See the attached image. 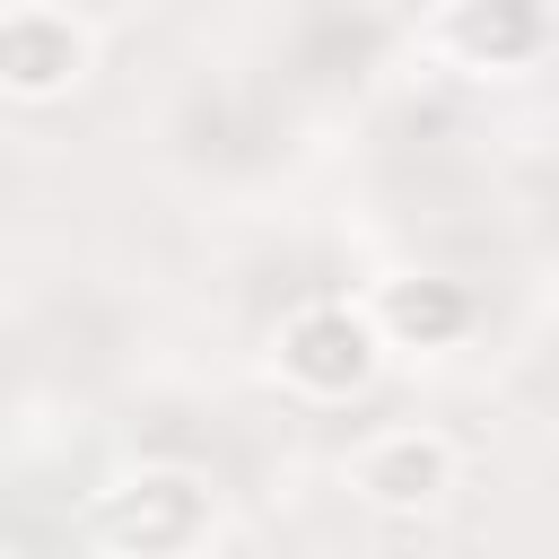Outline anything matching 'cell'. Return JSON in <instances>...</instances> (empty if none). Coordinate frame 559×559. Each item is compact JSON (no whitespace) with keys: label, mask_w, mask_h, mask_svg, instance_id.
<instances>
[{"label":"cell","mask_w":559,"mask_h":559,"mask_svg":"<svg viewBox=\"0 0 559 559\" xmlns=\"http://www.w3.org/2000/svg\"><path fill=\"white\" fill-rule=\"evenodd\" d=\"M288 114H297V96L280 79L210 70L166 114V157L183 175H201V183H253V175H271L288 157Z\"/></svg>","instance_id":"obj_1"},{"label":"cell","mask_w":559,"mask_h":559,"mask_svg":"<svg viewBox=\"0 0 559 559\" xmlns=\"http://www.w3.org/2000/svg\"><path fill=\"white\" fill-rule=\"evenodd\" d=\"M393 44H411V17H376V9H297L280 17V87L288 96H332L358 87Z\"/></svg>","instance_id":"obj_4"},{"label":"cell","mask_w":559,"mask_h":559,"mask_svg":"<svg viewBox=\"0 0 559 559\" xmlns=\"http://www.w3.org/2000/svg\"><path fill=\"white\" fill-rule=\"evenodd\" d=\"M96 61V26L70 9H0V87L26 105H52L87 79Z\"/></svg>","instance_id":"obj_6"},{"label":"cell","mask_w":559,"mask_h":559,"mask_svg":"<svg viewBox=\"0 0 559 559\" xmlns=\"http://www.w3.org/2000/svg\"><path fill=\"white\" fill-rule=\"evenodd\" d=\"M349 489H358L367 507H384V515H419V507H437V498L454 489V445H445L437 428H419V419L376 428V437H358V454H349Z\"/></svg>","instance_id":"obj_7"},{"label":"cell","mask_w":559,"mask_h":559,"mask_svg":"<svg viewBox=\"0 0 559 559\" xmlns=\"http://www.w3.org/2000/svg\"><path fill=\"white\" fill-rule=\"evenodd\" d=\"M376 358H384V341H376L367 306H349V297H306V306H288L280 332H271V367H280L306 402H349V393H367Z\"/></svg>","instance_id":"obj_3"},{"label":"cell","mask_w":559,"mask_h":559,"mask_svg":"<svg viewBox=\"0 0 559 559\" xmlns=\"http://www.w3.org/2000/svg\"><path fill=\"white\" fill-rule=\"evenodd\" d=\"M550 35H559V26H550L542 9H515V0H498V9H437V17L411 26V44H428L437 61L472 70V79H515V70H533Z\"/></svg>","instance_id":"obj_5"},{"label":"cell","mask_w":559,"mask_h":559,"mask_svg":"<svg viewBox=\"0 0 559 559\" xmlns=\"http://www.w3.org/2000/svg\"><path fill=\"white\" fill-rule=\"evenodd\" d=\"M26 393H35V358H26V332H17V323H0V428L26 411Z\"/></svg>","instance_id":"obj_10"},{"label":"cell","mask_w":559,"mask_h":559,"mask_svg":"<svg viewBox=\"0 0 559 559\" xmlns=\"http://www.w3.org/2000/svg\"><path fill=\"white\" fill-rule=\"evenodd\" d=\"M210 524H218L210 480L175 472V463H140V472H122L87 498V533L114 559H192L210 542Z\"/></svg>","instance_id":"obj_2"},{"label":"cell","mask_w":559,"mask_h":559,"mask_svg":"<svg viewBox=\"0 0 559 559\" xmlns=\"http://www.w3.org/2000/svg\"><path fill=\"white\" fill-rule=\"evenodd\" d=\"M507 393L542 419V428H559V314L515 349V367H507Z\"/></svg>","instance_id":"obj_9"},{"label":"cell","mask_w":559,"mask_h":559,"mask_svg":"<svg viewBox=\"0 0 559 559\" xmlns=\"http://www.w3.org/2000/svg\"><path fill=\"white\" fill-rule=\"evenodd\" d=\"M367 323L384 349H445L472 332V288L463 280H437V271H402L367 297Z\"/></svg>","instance_id":"obj_8"}]
</instances>
